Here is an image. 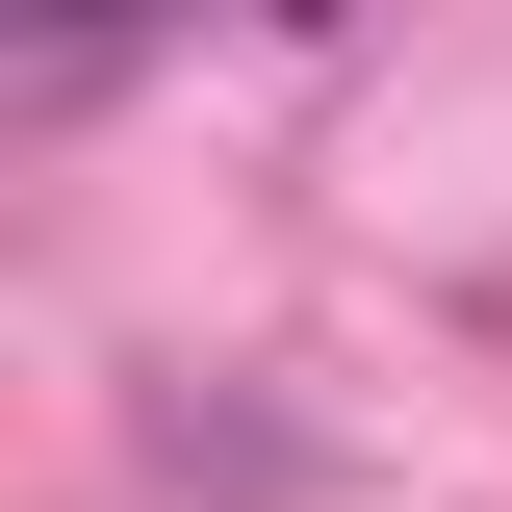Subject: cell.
Instances as JSON below:
<instances>
[{"mask_svg":"<svg viewBox=\"0 0 512 512\" xmlns=\"http://www.w3.org/2000/svg\"><path fill=\"white\" fill-rule=\"evenodd\" d=\"M52 26H128V0H52Z\"/></svg>","mask_w":512,"mask_h":512,"instance_id":"6da1fadb","label":"cell"},{"mask_svg":"<svg viewBox=\"0 0 512 512\" xmlns=\"http://www.w3.org/2000/svg\"><path fill=\"white\" fill-rule=\"evenodd\" d=\"M282 26H333V0H282Z\"/></svg>","mask_w":512,"mask_h":512,"instance_id":"7a4b0ae2","label":"cell"}]
</instances>
